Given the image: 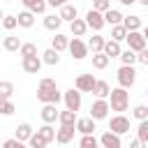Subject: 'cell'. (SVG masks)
Masks as SVG:
<instances>
[{
  "label": "cell",
  "instance_id": "obj_10",
  "mask_svg": "<svg viewBox=\"0 0 148 148\" xmlns=\"http://www.w3.org/2000/svg\"><path fill=\"white\" fill-rule=\"evenodd\" d=\"M92 86H95V76H92V74H79L76 81H74V88H76L79 92H90Z\"/></svg>",
  "mask_w": 148,
  "mask_h": 148
},
{
  "label": "cell",
  "instance_id": "obj_9",
  "mask_svg": "<svg viewBox=\"0 0 148 148\" xmlns=\"http://www.w3.org/2000/svg\"><path fill=\"white\" fill-rule=\"evenodd\" d=\"M83 21H86V25H88V28H92L95 32H99V30L104 28V16H102L99 12H95V9H90V12L86 14V18H83Z\"/></svg>",
  "mask_w": 148,
  "mask_h": 148
},
{
  "label": "cell",
  "instance_id": "obj_49",
  "mask_svg": "<svg viewBox=\"0 0 148 148\" xmlns=\"http://www.w3.org/2000/svg\"><path fill=\"white\" fill-rule=\"evenodd\" d=\"M134 2H139V5H143V7H148V0H134Z\"/></svg>",
  "mask_w": 148,
  "mask_h": 148
},
{
  "label": "cell",
  "instance_id": "obj_5",
  "mask_svg": "<svg viewBox=\"0 0 148 148\" xmlns=\"http://www.w3.org/2000/svg\"><path fill=\"white\" fill-rule=\"evenodd\" d=\"M37 99L42 104H58L62 99V92L58 88H37Z\"/></svg>",
  "mask_w": 148,
  "mask_h": 148
},
{
  "label": "cell",
  "instance_id": "obj_30",
  "mask_svg": "<svg viewBox=\"0 0 148 148\" xmlns=\"http://www.w3.org/2000/svg\"><path fill=\"white\" fill-rule=\"evenodd\" d=\"M37 134H39V136H42V139H44L46 143H51V141H56V130H53L51 125H46V123H44V125H42V127L37 130Z\"/></svg>",
  "mask_w": 148,
  "mask_h": 148
},
{
  "label": "cell",
  "instance_id": "obj_36",
  "mask_svg": "<svg viewBox=\"0 0 148 148\" xmlns=\"http://www.w3.org/2000/svg\"><path fill=\"white\" fill-rule=\"evenodd\" d=\"M125 35H127V30L123 28V23H120V25H111V39H113V42L120 44V42L125 39Z\"/></svg>",
  "mask_w": 148,
  "mask_h": 148
},
{
  "label": "cell",
  "instance_id": "obj_29",
  "mask_svg": "<svg viewBox=\"0 0 148 148\" xmlns=\"http://www.w3.org/2000/svg\"><path fill=\"white\" fill-rule=\"evenodd\" d=\"M39 60L53 67V65H58V62H60V53H58V51H53V49H46V51L42 53V58H39Z\"/></svg>",
  "mask_w": 148,
  "mask_h": 148
},
{
  "label": "cell",
  "instance_id": "obj_48",
  "mask_svg": "<svg viewBox=\"0 0 148 148\" xmlns=\"http://www.w3.org/2000/svg\"><path fill=\"white\" fill-rule=\"evenodd\" d=\"M130 148H146V143H141L139 139H134V141L130 143Z\"/></svg>",
  "mask_w": 148,
  "mask_h": 148
},
{
  "label": "cell",
  "instance_id": "obj_23",
  "mask_svg": "<svg viewBox=\"0 0 148 148\" xmlns=\"http://www.w3.org/2000/svg\"><path fill=\"white\" fill-rule=\"evenodd\" d=\"M67 44H69V37H65V35H60V32H56V37L51 39V49L58 51V53L67 51Z\"/></svg>",
  "mask_w": 148,
  "mask_h": 148
},
{
  "label": "cell",
  "instance_id": "obj_51",
  "mask_svg": "<svg viewBox=\"0 0 148 148\" xmlns=\"http://www.w3.org/2000/svg\"><path fill=\"white\" fill-rule=\"evenodd\" d=\"M2 16H5V14H2V9H0V21H2Z\"/></svg>",
  "mask_w": 148,
  "mask_h": 148
},
{
  "label": "cell",
  "instance_id": "obj_15",
  "mask_svg": "<svg viewBox=\"0 0 148 148\" xmlns=\"http://www.w3.org/2000/svg\"><path fill=\"white\" fill-rule=\"evenodd\" d=\"M23 2V7H25V12H30V14H44L46 12V0H21Z\"/></svg>",
  "mask_w": 148,
  "mask_h": 148
},
{
  "label": "cell",
  "instance_id": "obj_16",
  "mask_svg": "<svg viewBox=\"0 0 148 148\" xmlns=\"http://www.w3.org/2000/svg\"><path fill=\"white\" fill-rule=\"evenodd\" d=\"M141 25H143V21H141V16H136V14H130V16H123V28H125L127 32H134V30H141Z\"/></svg>",
  "mask_w": 148,
  "mask_h": 148
},
{
  "label": "cell",
  "instance_id": "obj_52",
  "mask_svg": "<svg viewBox=\"0 0 148 148\" xmlns=\"http://www.w3.org/2000/svg\"><path fill=\"white\" fill-rule=\"evenodd\" d=\"M18 148H25V146H23V143H21V146H18Z\"/></svg>",
  "mask_w": 148,
  "mask_h": 148
},
{
  "label": "cell",
  "instance_id": "obj_4",
  "mask_svg": "<svg viewBox=\"0 0 148 148\" xmlns=\"http://www.w3.org/2000/svg\"><path fill=\"white\" fill-rule=\"evenodd\" d=\"M109 132H113V134H118V136L127 134V132H130V118L123 116V113H116V116L109 120Z\"/></svg>",
  "mask_w": 148,
  "mask_h": 148
},
{
  "label": "cell",
  "instance_id": "obj_47",
  "mask_svg": "<svg viewBox=\"0 0 148 148\" xmlns=\"http://www.w3.org/2000/svg\"><path fill=\"white\" fill-rule=\"evenodd\" d=\"M46 5H51V7H62V5H67V0H46Z\"/></svg>",
  "mask_w": 148,
  "mask_h": 148
},
{
  "label": "cell",
  "instance_id": "obj_39",
  "mask_svg": "<svg viewBox=\"0 0 148 148\" xmlns=\"http://www.w3.org/2000/svg\"><path fill=\"white\" fill-rule=\"evenodd\" d=\"M28 146H30V148H46L49 143H46V141H44V139H42L37 132H32V136L28 139Z\"/></svg>",
  "mask_w": 148,
  "mask_h": 148
},
{
  "label": "cell",
  "instance_id": "obj_21",
  "mask_svg": "<svg viewBox=\"0 0 148 148\" xmlns=\"http://www.w3.org/2000/svg\"><path fill=\"white\" fill-rule=\"evenodd\" d=\"M74 132H76L74 127H60V130H56V141L65 146V143H69L74 139Z\"/></svg>",
  "mask_w": 148,
  "mask_h": 148
},
{
  "label": "cell",
  "instance_id": "obj_6",
  "mask_svg": "<svg viewBox=\"0 0 148 148\" xmlns=\"http://www.w3.org/2000/svg\"><path fill=\"white\" fill-rule=\"evenodd\" d=\"M67 51L72 53V58H74V60H83V58L88 56V46H86V42H83V39H79V37H72V39H69Z\"/></svg>",
  "mask_w": 148,
  "mask_h": 148
},
{
  "label": "cell",
  "instance_id": "obj_50",
  "mask_svg": "<svg viewBox=\"0 0 148 148\" xmlns=\"http://www.w3.org/2000/svg\"><path fill=\"white\" fill-rule=\"evenodd\" d=\"M118 2H120V5H132L134 0H118Z\"/></svg>",
  "mask_w": 148,
  "mask_h": 148
},
{
  "label": "cell",
  "instance_id": "obj_20",
  "mask_svg": "<svg viewBox=\"0 0 148 148\" xmlns=\"http://www.w3.org/2000/svg\"><path fill=\"white\" fill-rule=\"evenodd\" d=\"M102 16H104V25H120L123 23V14L118 9H106Z\"/></svg>",
  "mask_w": 148,
  "mask_h": 148
},
{
  "label": "cell",
  "instance_id": "obj_18",
  "mask_svg": "<svg viewBox=\"0 0 148 148\" xmlns=\"http://www.w3.org/2000/svg\"><path fill=\"white\" fill-rule=\"evenodd\" d=\"M120 51H123V49H120V44H118V42H113V39H106V42H104V46H102V53H104L109 60H111V58H118V56H120Z\"/></svg>",
  "mask_w": 148,
  "mask_h": 148
},
{
  "label": "cell",
  "instance_id": "obj_40",
  "mask_svg": "<svg viewBox=\"0 0 148 148\" xmlns=\"http://www.w3.org/2000/svg\"><path fill=\"white\" fill-rule=\"evenodd\" d=\"M132 116H134L136 120H148V106H146V104H139V106H134Z\"/></svg>",
  "mask_w": 148,
  "mask_h": 148
},
{
  "label": "cell",
  "instance_id": "obj_33",
  "mask_svg": "<svg viewBox=\"0 0 148 148\" xmlns=\"http://www.w3.org/2000/svg\"><path fill=\"white\" fill-rule=\"evenodd\" d=\"M12 95H14V83L0 81V99H12Z\"/></svg>",
  "mask_w": 148,
  "mask_h": 148
},
{
  "label": "cell",
  "instance_id": "obj_32",
  "mask_svg": "<svg viewBox=\"0 0 148 148\" xmlns=\"http://www.w3.org/2000/svg\"><path fill=\"white\" fill-rule=\"evenodd\" d=\"M79 148H99V141L95 139V134H83L79 139Z\"/></svg>",
  "mask_w": 148,
  "mask_h": 148
},
{
  "label": "cell",
  "instance_id": "obj_11",
  "mask_svg": "<svg viewBox=\"0 0 148 148\" xmlns=\"http://www.w3.org/2000/svg\"><path fill=\"white\" fill-rule=\"evenodd\" d=\"M97 141H99V148H123L120 136H118V134H113V132H104Z\"/></svg>",
  "mask_w": 148,
  "mask_h": 148
},
{
  "label": "cell",
  "instance_id": "obj_26",
  "mask_svg": "<svg viewBox=\"0 0 148 148\" xmlns=\"http://www.w3.org/2000/svg\"><path fill=\"white\" fill-rule=\"evenodd\" d=\"M23 42L16 37V35H7L5 39H2V49L5 51H9V53H14V51H18V46H21Z\"/></svg>",
  "mask_w": 148,
  "mask_h": 148
},
{
  "label": "cell",
  "instance_id": "obj_14",
  "mask_svg": "<svg viewBox=\"0 0 148 148\" xmlns=\"http://www.w3.org/2000/svg\"><path fill=\"white\" fill-rule=\"evenodd\" d=\"M97 99H106L109 97V92H111V88H109V83L104 81V79H95V86H92V90H90Z\"/></svg>",
  "mask_w": 148,
  "mask_h": 148
},
{
  "label": "cell",
  "instance_id": "obj_12",
  "mask_svg": "<svg viewBox=\"0 0 148 148\" xmlns=\"http://www.w3.org/2000/svg\"><path fill=\"white\" fill-rule=\"evenodd\" d=\"M21 67H23V72H28V74H39L42 60H39V56H28V58L21 60Z\"/></svg>",
  "mask_w": 148,
  "mask_h": 148
},
{
  "label": "cell",
  "instance_id": "obj_7",
  "mask_svg": "<svg viewBox=\"0 0 148 148\" xmlns=\"http://www.w3.org/2000/svg\"><path fill=\"white\" fill-rule=\"evenodd\" d=\"M62 99H65V106H67V111H79L81 109V92L76 90V88H69V90H65L62 92Z\"/></svg>",
  "mask_w": 148,
  "mask_h": 148
},
{
  "label": "cell",
  "instance_id": "obj_27",
  "mask_svg": "<svg viewBox=\"0 0 148 148\" xmlns=\"http://www.w3.org/2000/svg\"><path fill=\"white\" fill-rule=\"evenodd\" d=\"M32 23H35V14H30V12H25V9L16 16V25H18V28H32Z\"/></svg>",
  "mask_w": 148,
  "mask_h": 148
},
{
  "label": "cell",
  "instance_id": "obj_8",
  "mask_svg": "<svg viewBox=\"0 0 148 148\" xmlns=\"http://www.w3.org/2000/svg\"><path fill=\"white\" fill-rule=\"evenodd\" d=\"M106 116H109V102H106V99H95L92 106H90V116H88V118H92V120H104Z\"/></svg>",
  "mask_w": 148,
  "mask_h": 148
},
{
  "label": "cell",
  "instance_id": "obj_38",
  "mask_svg": "<svg viewBox=\"0 0 148 148\" xmlns=\"http://www.w3.org/2000/svg\"><path fill=\"white\" fill-rule=\"evenodd\" d=\"M136 139L141 143H148V120H141L139 127H136Z\"/></svg>",
  "mask_w": 148,
  "mask_h": 148
},
{
  "label": "cell",
  "instance_id": "obj_13",
  "mask_svg": "<svg viewBox=\"0 0 148 148\" xmlns=\"http://www.w3.org/2000/svg\"><path fill=\"white\" fill-rule=\"evenodd\" d=\"M74 130L81 132V136H83V134H95V120H92V118H76Z\"/></svg>",
  "mask_w": 148,
  "mask_h": 148
},
{
  "label": "cell",
  "instance_id": "obj_28",
  "mask_svg": "<svg viewBox=\"0 0 148 148\" xmlns=\"http://www.w3.org/2000/svg\"><path fill=\"white\" fill-rule=\"evenodd\" d=\"M104 42H106V39H104L102 35H92V37L88 39V44H86V46H88V51H92V53H102Z\"/></svg>",
  "mask_w": 148,
  "mask_h": 148
},
{
  "label": "cell",
  "instance_id": "obj_41",
  "mask_svg": "<svg viewBox=\"0 0 148 148\" xmlns=\"http://www.w3.org/2000/svg\"><path fill=\"white\" fill-rule=\"evenodd\" d=\"M16 109L12 104V99H0V116H12Z\"/></svg>",
  "mask_w": 148,
  "mask_h": 148
},
{
  "label": "cell",
  "instance_id": "obj_42",
  "mask_svg": "<svg viewBox=\"0 0 148 148\" xmlns=\"http://www.w3.org/2000/svg\"><path fill=\"white\" fill-rule=\"evenodd\" d=\"M0 23H2L5 30H14V28H16V16H14V14H5Z\"/></svg>",
  "mask_w": 148,
  "mask_h": 148
},
{
  "label": "cell",
  "instance_id": "obj_1",
  "mask_svg": "<svg viewBox=\"0 0 148 148\" xmlns=\"http://www.w3.org/2000/svg\"><path fill=\"white\" fill-rule=\"evenodd\" d=\"M109 97H111L109 111H118V113L127 111V106H130V92H127L125 88H111Z\"/></svg>",
  "mask_w": 148,
  "mask_h": 148
},
{
  "label": "cell",
  "instance_id": "obj_17",
  "mask_svg": "<svg viewBox=\"0 0 148 148\" xmlns=\"http://www.w3.org/2000/svg\"><path fill=\"white\" fill-rule=\"evenodd\" d=\"M32 132H35V130H32V125H30V123H21V125L14 130V139L23 143V141H28V139L32 136Z\"/></svg>",
  "mask_w": 148,
  "mask_h": 148
},
{
  "label": "cell",
  "instance_id": "obj_46",
  "mask_svg": "<svg viewBox=\"0 0 148 148\" xmlns=\"http://www.w3.org/2000/svg\"><path fill=\"white\" fill-rule=\"evenodd\" d=\"M18 146H21V141H16V139H7L2 143V148H18Z\"/></svg>",
  "mask_w": 148,
  "mask_h": 148
},
{
  "label": "cell",
  "instance_id": "obj_3",
  "mask_svg": "<svg viewBox=\"0 0 148 148\" xmlns=\"http://www.w3.org/2000/svg\"><path fill=\"white\" fill-rule=\"evenodd\" d=\"M116 76H118V88H132L134 86V81H136V72H134V67H130V65H123L118 72H116Z\"/></svg>",
  "mask_w": 148,
  "mask_h": 148
},
{
  "label": "cell",
  "instance_id": "obj_2",
  "mask_svg": "<svg viewBox=\"0 0 148 148\" xmlns=\"http://www.w3.org/2000/svg\"><path fill=\"white\" fill-rule=\"evenodd\" d=\"M146 37H148V30H134V32H127L125 35V42H127V49L139 53L146 49Z\"/></svg>",
  "mask_w": 148,
  "mask_h": 148
},
{
  "label": "cell",
  "instance_id": "obj_25",
  "mask_svg": "<svg viewBox=\"0 0 148 148\" xmlns=\"http://www.w3.org/2000/svg\"><path fill=\"white\" fill-rule=\"evenodd\" d=\"M76 14H79V12H76V7L67 2V5H62V7H60V14H58V16H60V21H69V23H72V21L76 18Z\"/></svg>",
  "mask_w": 148,
  "mask_h": 148
},
{
  "label": "cell",
  "instance_id": "obj_34",
  "mask_svg": "<svg viewBox=\"0 0 148 148\" xmlns=\"http://www.w3.org/2000/svg\"><path fill=\"white\" fill-rule=\"evenodd\" d=\"M120 62L123 65H130V67H134V62H136V53L134 51H130V49H125V51H120Z\"/></svg>",
  "mask_w": 148,
  "mask_h": 148
},
{
  "label": "cell",
  "instance_id": "obj_43",
  "mask_svg": "<svg viewBox=\"0 0 148 148\" xmlns=\"http://www.w3.org/2000/svg\"><path fill=\"white\" fill-rule=\"evenodd\" d=\"M92 9L99 12V14H104L106 9H111V2L109 0H92Z\"/></svg>",
  "mask_w": 148,
  "mask_h": 148
},
{
  "label": "cell",
  "instance_id": "obj_35",
  "mask_svg": "<svg viewBox=\"0 0 148 148\" xmlns=\"http://www.w3.org/2000/svg\"><path fill=\"white\" fill-rule=\"evenodd\" d=\"M92 67L95 69H106L109 67V58L104 53H92Z\"/></svg>",
  "mask_w": 148,
  "mask_h": 148
},
{
  "label": "cell",
  "instance_id": "obj_45",
  "mask_svg": "<svg viewBox=\"0 0 148 148\" xmlns=\"http://www.w3.org/2000/svg\"><path fill=\"white\" fill-rule=\"evenodd\" d=\"M39 88H58V86H56V81H53V79L44 76V79H39Z\"/></svg>",
  "mask_w": 148,
  "mask_h": 148
},
{
  "label": "cell",
  "instance_id": "obj_24",
  "mask_svg": "<svg viewBox=\"0 0 148 148\" xmlns=\"http://www.w3.org/2000/svg\"><path fill=\"white\" fill-rule=\"evenodd\" d=\"M58 120H60V127H74L76 123V113L74 111H58Z\"/></svg>",
  "mask_w": 148,
  "mask_h": 148
},
{
  "label": "cell",
  "instance_id": "obj_31",
  "mask_svg": "<svg viewBox=\"0 0 148 148\" xmlns=\"http://www.w3.org/2000/svg\"><path fill=\"white\" fill-rule=\"evenodd\" d=\"M60 25H62V21H60L58 14H49V16H44V28H46V30H58Z\"/></svg>",
  "mask_w": 148,
  "mask_h": 148
},
{
  "label": "cell",
  "instance_id": "obj_37",
  "mask_svg": "<svg viewBox=\"0 0 148 148\" xmlns=\"http://www.w3.org/2000/svg\"><path fill=\"white\" fill-rule=\"evenodd\" d=\"M18 53H21L23 58H28V56H37V44L25 42V44H21V46H18Z\"/></svg>",
  "mask_w": 148,
  "mask_h": 148
},
{
  "label": "cell",
  "instance_id": "obj_19",
  "mask_svg": "<svg viewBox=\"0 0 148 148\" xmlns=\"http://www.w3.org/2000/svg\"><path fill=\"white\" fill-rule=\"evenodd\" d=\"M39 116H42V120H44L46 125L56 123V120H58V109H56V104H44V109L39 111Z\"/></svg>",
  "mask_w": 148,
  "mask_h": 148
},
{
  "label": "cell",
  "instance_id": "obj_44",
  "mask_svg": "<svg viewBox=\"0 0 148 148\" xmlns=\"http://www.w3.org/2000/svg\"><path fill=\"white\" fill-rule=\"evenodd\" d=\"M136 62L139 65H148V49H143V51L136 53Z\"/></svg>",
  "mask_w": 148,
  "mask_h": 148
},
{
  "label": "cell",
  "instance_id": "obj_22",
  "mask_svg": "<svg viewBox=\"0 0 148 148\" xmlns=\"http://www.w3.org/2000/svg\"><path fill=\"white\" fill-rule=\"evenodd\" d=\"M69 30H72V35H74V37H79V39H81V37L88 32V25H86V21H83V18H74V21L69 23Z\"/></svg>",
  "mask_w": 148,
  "mask_h": 148
}]
</instances>
